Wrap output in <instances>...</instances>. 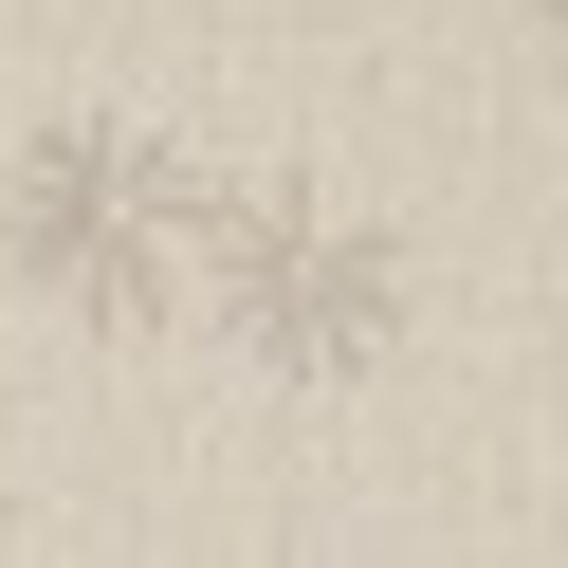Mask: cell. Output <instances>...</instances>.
Listing matches in <instances>:
<instances>
[{
  "instance_id": "obj_3",
  "label": "cell",
  "mask_w": 568,
  "mask_h": 568,
  "mask_svg": "<svg viewBox=\"0 0 568 568\" xmlns=\"http://www.w3.org/2000/svg\"><path fill=\"white\" fill-rule=\"evenodd\" d=\"M514 19H550V0H514Z\"/></svg>"
},
{
  "instance_id": "obj_2",
  "label": "cell",
  "mask_w": 568,
  "mask_h": 568,
  "mask_svg": "<svg viewBox=\"0 0 568 568\" xmlns=\"http://www.w3.org/2000/svg\"><path fill=\"white\" fill-rule=\"evenodd\" d=\"M202 331H239V348L331 385V367H367L404 331V257L312 184H221V221H202Z\"/></svg>"
},
{
  "instance_id": "obj_1",
  "label": "cell",
  "mask_w": 568,
  "mask_h": 568,
  "mask_svg": "<svg viewBox=\"0 0 568 568\" xmlns=\"http://www.w3.org/2000/svg\"><path fill=\"white\" fill-rule=\"evenodd\" d=\"M202 221H221V165H184L165 129H38L19 165V275L111 331L202 312Z\"/></svg>"
}]
</instances>
